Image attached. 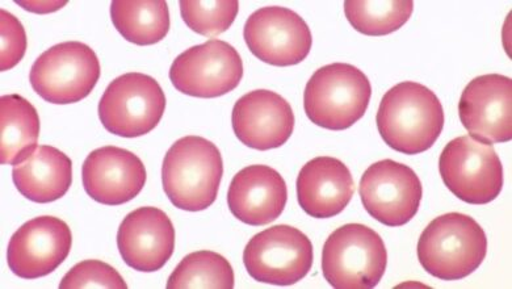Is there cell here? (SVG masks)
I'll list each match as a JSON object with an SVG mask.
<instances>
[{
  "instance_id": "obj_19",
  "label": "cell",
  "mask_w": 512,
  "mask_h": 289,
  "mask_svg": "<svg viewBox=\"0 0 512 289\" xmlns=\"http://www.w3.org/2000/svg\"><path fill=\"white\" fill-rule=\"evenodd\" d=\"M355 194L354 178L342 161L317 157L302 167L297 178V199L314 219H331L344 211Z\"/></svg>"
},
{
  "instance_id": "obj_6",
  "label": "cell",
  "mask_w": 512,
  "mask_h": 289,
  "mask_svg": "<svg viewBox=\"0 0 512 289\" xmlns=\"http://www.w3.org/2000/svg\"><path fill=\"white\" fill-rule=\"evenodd\" d=\"M99 78L98 56L78 41L52 46L37 58L29 73L32 89L53 104L81 102L95 89Z\"/></svg>"
},
{
  "instance_id": "obj_18",
  "label": "cell",
  "mask_w": 512,
  "mask_h": 289,
  "mask_svg": "<svg viewBox=\"0 0 512 289\" xmlns=\"http://www.w3.org/2000/svg\"><path fill=\"white\" fill-rule=\"evenodd\" d=\"M287 201V183L270 166H247L235 175L229 186L230 212L247 225L274 223L284 212Z\"/></svg>"
},
{
  "instance_id": "obj_2",
  "label": "cell",
  "mask_w": 512,
  "mask_h": 289,
  "mask_svg": "<svg viewBox=\"0 0 512 289\" xmlns=\"http://www.w3.org/2000/svg\"><path fill=\"white\" fill-rule=\"evenodd\" d=\"M222 177L224 161L220 150L203 137L180 138L163 159V190L171 203L183 211L200 212L211 207Z\"/></svg>"
},
{
  "instance_id": "obj_16",
  "label": "cell",
  "mask_w": 512,
  "mask_h": 289,
  "mask_svg": "<svg viewBox=\"0 0 512 289\" xmlns=\"http://www.w3.org/2000/svg\"><path fill=\"white\" fill-rule=\"evenodd\" d=\"M146 169L127 149L104 146L90 153L82 166L87 195L104 205H121L137 198L146 184Z\"/></svg>"
},
{
  "instance_id": "obj_12",
  "label": "cell",
  "mask_w": 512,
  "mask_h": 289,
  "mask_svg": "<svg viewBox=\"0 0 512 289\" xmlns=\"http://www.w3.org/2000/svg\"><path fill=\"white\" fill-rule=\"evenodd\" d=\"M243 37L258 60L280 67L299 65L313 45L309 25L284 7L259 8L247 19Z\"/></svg>"
},
{
  "instance_id": "obj_22",
  "label": "cell",
  "mask_w": 512,
  "mask_h": 289,
  "mask_svg": "<svg viewBox=\"0 0 512 289\" xmlns=\"http://www.w3.org/2000/svg\"><path fill=\"white\" fill-rule=\"evenodd\" d=\"M111 19L129 43L158 44L170 31V10L165 0H115Z\"/></svg>"
},
{
  "instance_id": "obj_24",
  "label": "cell",
  "mask_w": 512,
  "mask_h": 289,
  "mask_svg": "<svg viewBox=\"0 0 512 289\" xmlns=\"http://www.w3.org/2000/svg\"><path fill=\"white\" fill-rule=\"evenodd\" d=\"M411 0H347L344 14L356 31L367 36H386L398 31L413 15Z\"/></svg>"
},
{
  "instance_id": "obj_14",
  "label": "cell",
  "mask_w": 512,
  "mask_h": 289,
  "mask_svg": "<svg viewBox=\"0 0 512 289\" xmlns=\"http://www.w3.org/2000/svg\"><path fill=\"white\" fill-rule=\"evenodd\" d=\"M461 124L486 144L512 140V79L488 74L469 83L459 103Z\"/></svg>"
},
{
  "instance_id": "obj_1",
  "label": "cell",
  "mask_w": 512,
  "mask_h": 289,
  "mask_svg": "<svg viewBox=\"0 0 512 289\" xmlns=\"http://www.w3.org/2000/svg\"><path fill=\"white\" fill-rule=\"evenodd\" d=\"M376 123L386 145L406 156H417L438 141L446 117L435 92L421 83L402 82L384 95Z\"/></svg>"
},
{
  "instance_id": "obj_13",
  "label": "cell",
  "mask_w": 512,
  "mask_h": 289,
  "mask_svg": "<svg viewBox=\"0 0 512 289\" xmlns=\"http://www.w3.org/2000/svg\"><path fill=\"white\" fill-rule=\"evenodd\" d=\"M70 226L53 216L36 217L20 226L7 249V263L19 278L33 280L52 274L69 257Z\"/></svg>"
},
{
  "instance_id": "obj_9",
  "label": "cell",
  "mask_w": 512,
  "mask_h": 289,
  "mask_svg": "<svg viewBox=\"0 0 512 289\" xmlns=\"http://www.w3.org/2000/svg\"><path fill=\"white\" fill-rule=\"evenodd\" d=\"M313 244L301 230L276 225L251 238L243 251V263L256 282L293 286L313 266Z\"/></svg>"
},
{
  "instance_id": "obj_4",
  "label": "cell",
  "mask_w": 512,
  "mask_h": 289,
  "mask_svg": "<svg viewBox=\"0 0 512 289\" xmlns=\"http://www.w3.org/2000/svg\"><path fill=\"white\" fill-rule=\"evenodd\" d=\"M372 85L358 67L331 64L309 79L304 92L306 116L318 127L344 131L358 123L371 102Z\"/></svg>"
},
{
  "instance_id": "obj_5",
  "label": "cell",
  "mask_w": 512,
  "mask_h": 289,
  "mask_svg": "<svg viewBox=\"0 0 512 289\" xmlns=\"http://www.w3.org/2000/svg\"><path fill=\"white\" fill-rule=\"evenodd\" d=\"M388 251L380 234L363 224H347L327 238L322 272L331 287L369 289L381 282Z\"/></svg>"
},
{
  "instance_id": "obj_15",
  "label": "cell",
  "mask_w": 512,
  "mask_h": 289,
  "mask_svg": "<svg viewBox=\"0 0 512 289\" xmlns=\"http://www.w3.org/2000/svg\"><path fill=\"white\" fill-rule=\"evenodd\" d=\"M291 104L274 91L255 90L235 103L232 124L238 140L251 149H278L295 129Z\"/></svg>"
},
{
  "instance_id": "obj_11",
  "label": "cell",
  "mask_w": 512,
  "mask_h": 289,
  "mask_svg": "<svg viewBox=\"0 0 512 289\" xmlns=\"http://www.w3.org/2000/svg\"><path fill=\"white\" fill-rule=\"evenodd\" d=\"M365 211L386 226H404L419 211L423 196L421 179L409 166L384 159L369 166L360 180Z\"/></svg>"
},
{
  "instance_id": "obj_25",
  "label": "cell",
  "mask_w": 512,
  "mask_h": 289,
  "mask_svg": "<svg viewBox=\"0 0 512 289\" xmlns=\"http://www.w3.org/2000/svg\"><path fill=\"white\" fill-rule=\"evenodd\" d=\"M179 6L180 14L188 28L205 37H216L228 31L239 11L237 0H220V2L182 0Z\"/></svg>"
},
{
  "instance_id": "obj_21",
  "label": "cell",
  "mask_w": 512,
  "mask_h": 289,
  "mask_svg": "<svg viewBox=\"0 0 512 289\" xmlns=\"http://www.w3.org/2000/svg\"><path fill=\"white\" fill-rule=\"evenodd\" d=\"M0 163L16 166L37 149L40 117L36 108L20 95L0 98Z\"/></svg>"
},
{
  "instance_id": "obj_7",
  "label": "cell",
  "mask_w": 512,
  "mask_h": 289,
  "mask_svg": "<svg viewBox=\"0 0 512 289\" xmlns=\"http://www.w3.org/2000/svg\"><path fill=\"white\" fill-rule=\"evenodd\" d=\"M165 110L159 83L150 75L128 73L109 83L99 102V119L109 133L137 138L157 128Z\"/></svg>"
},
{
  "instance_id": "obj_3",
  "label": "cell",
  "mask_w": 512,
  "mask_h": 289,
  "mask_svg": "<svg viewBox=\"0 0 512 289\" xmlns=\"http://www.w3.org/2000/svg\"><path fill=\"white\" fill-rule=\"evenodd\" d=\"M417 254L428 274L452 282L467 278L482 265L488 254V237L472 217L451 212L423 230Z\"/></svg>"
},
{
  "instance_id": "obj_23",
  "label": "cell",
  "mask_w": 512,
  "mask_h": 289,
  "mask_svg": "<svg viewBox=\"0 0 512 289\" xmlns=\"http://www.w3.org/2000/svg\"><path fill=\"white\" fill-rule=\"evenodd\" d=\"M234 270L228 259L214 251L188 254L170 275L169 289H233Z\"/></svg>"
},
{
  "instance_id": "obj_20",
  "label": "cell",
  "mask_w": 512,
  "mask_h": 289,
  "mask_svg": "<svg viewBox=\"0 0 512 289\" xmlns=\"http://www.w3.org/2000/svg\"><path fill=\"white\" fill-rule=\"evenodd\" d=\"M12 179L25 198L40 204L52 203L70 190L73 162L53 146H37L31 156L14 166Z\"/></svg>"
},
{
  "instance_id": "obj_27",
  "label": "cell",
  "mask_w": 512,
  "mask_h": 289,
  "mask_svg": "<svg viewBox=\"0 0 512 289\" xmlns=\"http://www.w3.org/2000/svg\"><path fill=\"white\" fill-rule=\"evenodd\" d=\"M0 36H2V57L0 71L14 69L27 52V33L16 16L6 10L0 11Z\"/></svg>"
},
{
  "instance_id": "obj_26",
  "label": "cell",
  "mask_w": 512,
  "mask_h": 289,
  "mask_svg": "<svg viewBox=\"0 0 512 289\" xmlns=\"http://www.w3.org/2000/svg\"><path fill=\"white\" fill-rule=\"evenodd\" d=\"M61 289H127L123 276L102 261H83L75 265L62 278Z\"/></svg>"
},
{
  "instance_id": "obj_10",
  "label": "cell",
  "mask_w": 512,
  "mask_h": 289,
  "mask_svg": "<svg viewBox=\"0 0 512 289\" xmlns=\"http://www.w3.org/2000/svg\"><path fill=\"white\" fill-rule=\"evenodd\" d=\"M243 61L232 45L209 40L179 54L172 62L170 79L175 89L195 98L213 99L237 89Z\"/></svg>"
},
{
  "instance_id": "obj_17",
  "label": "cell",
  "mask_w": 512,
  "mask_h": 289,
  "mask_svg": "<svg viewBox=\"0 0 512 289\" xmlns=\"http://www.w3.org/2000/svg\"><path fill=\"white\" fill-rule=\"evenodd\" d=\"M117 246L121 258L133 270L159 271L174 254V225L162 209L138 208L121 223L117 232Z\"/></svg>"
},
{
  "instance_id": "obj_8",
  "label": "cell",
  "mask_w": 512,
  "mask_h": 289,
  "mask_svg": "<svg viewBox=\"0 0 512 289\" xmlns=\"http://www.w3.org/2000/svg\"><path fill=\"white\" fill-rule=\"evenodd\" d=\"M439 171L448 190L468 204L491 203L503 188V166L494 146L472 136L448 142Z\"/></svg>"
}]
</instances>
